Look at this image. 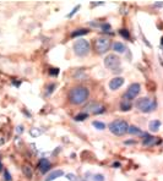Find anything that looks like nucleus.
<instances>
[{"label":"nucleus","instance_id":"32","mask_svg":"<svg viewBox=\"0 0 163 181\" xmlns=\"http://www.w3.org/2000/svg\"><path fill=\"white\" fill-rule=\"evenodd\" d=\"M1 170H3V164L0 163V171H1Z\"/></svg>","mask_w":163,"mask_h":181},{"label":"nucleus","instance_id":"30","mask_svg":"<svg viewBox=\"0 0 163 181\" xmlns=\"http://www.w3.org/2000/svg\"><path fill=\"white\" fill-rule=\"evenodd\" d=\"M154 6H159V8H161V6H163V1H161V3H156Z\"/></svg>","mask_w":163,"mask_h":181},{"label":"nucleus","instance_id":"15","mask_svg":"<svg viewBox=\"0 0 163 181\" xmlns=\"http://www.w3.org/2000/svg\"><path fill=\"white\" fill-rule=\"evenodd\" d=\"M130 109H131V100H128V99L123 98V99H121V102H120V110L128 111Z\"/></svg>","mask_w":163,"mask_h":181},{"label":"nucleus","instance_id":"28","mask_svg":"<svg viewBox=\"0 0 163 181\" xmlns=\"http://www.w3.org/2000/svg\"><path fill=\"white\" fill-rule=\"evenodd\" d=\"M49 74H50V75H53V76H57V75L59 74V69H50Z\"/></svg>","mask_w":163,"mask_h":181},{"label":"nucleus","instance_id":"31","mask_svg":"<svg viewBox=\"0 0 163 181\" xmlns=\"http://www.w3.org/2000/svg\"><path fill=\"white\" fill-rule=\"evenodd\" d=\"M119 165H120L119 163H114V164H113V166H115V168H117V166H119Z\"/></svg>","mask_w":163,"mask_h":181},{"label":"nucleus","instance_id":"6","mask_svg":"<svg viewBox=\"0 0 163 181\" xmlns=\"http://www.w3.org/2000/svg\"><path fill=\"white\" fill-rule=\"evenodd\" d=\"M94 48L98 54H104L109 50L111 48V40L107 39V38H98L94 43Z\"/></svg>","mask_w":163,"mask_h":181},{"label":"nucleus","instance_id":"19","mask_svg":"<svg viewBox=\"0 0 163 181\" xmlns=\"http://www.w3.org/2000/svg\"><path fill=\"white\" fill-rule=\"evenodd\" d=\"M93 126L96 127L97 130H104L106 129V124L104 122H101V121H93Z\"/></svg>","mask_w":163,"mask_h":181},{"label":"nucleus","instance_id":"23","mask_svg":"<svg viewBox=\"0 0 163 181\" xmlns=\"http://www.w3.org/2000/svg\"><path fill=\"white\" fill-rule=\"evenodd\" d=\"M104 176L102 175V174H97V175L93 176V181H104Z\"/></svg>","mask_w":163,"mask_h":181},{"label":"nucleus","instance_id":"13","mask_svg":"<svg viewBox=\"0 0 163 181\" xmlns=\"http://www.w3.org/2000/svg\"><path fill=\"white\" fill-rule=\"evenodd\" d=\"M113 49H114V52L123 54L126 50V45L124 43H121V42H115L114 45H113Z\"/></svg>","mask_w":163,"mask_h":181},{"label":"nucleus","instance_id":"4","mask_svg":"<svg viewBox=\"0 0 163 181\" xmlns=\"http://www.w3.org/2000/svg\"><path fill=\"white\" fill-rule=\"evenodd\" d=\"M104 66L107 69H109L113 72H121L120 67V58L115 54H109L107 55V58L104 59Z\"/></svg>","mask_w":163,"mask_h":181},{"label":"nucleus","instance_id":"22","mask_svg":"<svg viewBox=\"0 0 163 181\" xmlns=\"http://www.w3.org/2000/svg\"><path fill=\"white\" fill-rule=\"evenodd\" d=\"M119 34L121 37H124V38H130V33H129V31L128 30H125V28H123V30H120L119 31Z\"/></svg>","mask_w":163,"mask_h":181},{"label":"nucleus","instance_id":"21","mask_svg":"<svg viewBox=\"0 0 163 181\" xmlns=\"http://www.w3.org/2000/svg\"><path fill=\"white\" fill-rule=\"evenodd\" d=\"M88 117V114H86V113H82V114H79V115H76L75 116V121H84V120H86Z\"/></svg>","mask_w":163,"mask_h":181},{"label":"nucleus","instance_id":"7","mask_svg":"<svg viewBox=\"0 0 163 181\" xmlns=\"http://www.w3.org/2000/svg\"><path fill=\"white\" fill-rule=\"evenodd\" d=\"M140 89H141V86L139 85V83H133V85L129 86L128 90L123 95V98H125L128 100H131L134 98H136V97L139 95V93H140Z\"/></svg>","mask_w":163,"mask_h":181},{"label":"nucleus","instance_id":"3","mask_svg":"<svg viewBox=\"0 0 163 181\" xmlns=\"http://www.w3.org/2000/svg\"><path fill=\"white\" fill-rule=\"evenodd\" d=\"M128 127H129L128 122L124 121V120H120V119L114 120L109 125L111 132H112V134H114L115 136H124L128 132Z\"/></svg>","mask_w":163,"mask_h":181},{"label":"nucleus","instance_id":"10","mask_svg":"<svg viewBox=\"0 0 163 181\" xmlns=\"http://www.w3.org/2000/svg\"><path fill=\"white\" fill-rule=\"evenodd\" d=\"M49 169H50V163H49V160H48V159H45V158H43L42 160L39 162V170H40V173L45 174Z\"/></svg>","mask_w":163,"mask_h":181},{"label":"nucleus","instance_id":"17","mask_svg":"<svg viewBox=\"0 0 163 181\" xmlns=\"http://www.w3.org/2000/svg\"><path fill=\"white\" fill-rule=\"evenodd\" d=\"M88 30L86 28H81V30H76L75 32L71 33V37H80V36H84V34H87Z\"/></svg>","mask_w":163,"mask_h":181},{"label":"nucleus","instance_id":"33","mask_svg":"<svg viewBox=\"0 0 163 181\" xmlns=\"http://www.w3.org/2000/svg\"><path fill=\"white\" fill-rule=\"evenodd\" d=\"M161 44H162V47H163V37L161 38Z\"/></svg>","mask_w":163,"mask_h":181},{"label":"nucleus","instance_id":"18","mask_svg":"<svg viewBox=\"0 0 163 181\" xmlns=\"http://www.w3.org/2000/svg\"><path fill=\"white\" fill-rule=\"evenodd\" d=\"M22 170H23V174H25V175H26L27 177H32V168H31L30 165L23 166Z\"/></svg>","mask_w":163,"mask_h":181},{"label":"nucleus","instance_id":"14","mask_svg":"<svg viewBox=\"0 0 163 181\" xmlns=\"http://www.w3.org/2000/svg\"><path fill=\"white\" fill-rule=\"evenodd\" d=\"M161 125H162V122L159 120H152L148 124V129H150L151 132H157L161 127Z\"/></svg>","mask_w":163,"mask_h":181},{"label":"nucleus","instance_id":"26","mask_svg":"<svg viewBox=\"0 0 163 181\" xmlns=\"http://www.w3.org/2000/svg\"><path fill=\"white\" fill-rule=\"evenodd\" d=\"M66 177L69 179L70 181H79V180H77V177H76V175H74V174H67Z\"/></svg>","mask_w":163,"mask_h":181},{"label":"nucleus","instance_id":"1","mask_svg":"<svg viewBox=\"0 0 163 181\" xmlns=\"http://www.w3.org/2000/svg\"><path fill=\"white\" fill-rule=\"evenodd\" d=\"M88 95H90V90H88L86 87L77 86V87H74L70 90L69 99H70V102L72 104H75V105H80V104H84L88 99Z\"/></svg>","mask_w":163,"mask_h":181},{"label":"nucleus","instance_id":"25","mask_svg":"<svg viewBox=\"0 0 163 181\" xmlns=\"http://www.w3.org/2000/svg\"><path fill=\"white\" fill-rule=\"evenodd\" d=\"M4 177H5V181H11V175L8 170H4Z\"/></svg>","mask_w":163,"mask_h":181},{"label":"nucleus","instance_id":"12","mask_svg":"<svg viewBox=\"0 0 163 181\" xmlns=\"http://www.w3.org/2000/svg\"><path fill=\"white\" fill-rule=\"evenodd\" d=\"M144 146H153V144H156V143H158V141H157V138L156 137H153V136H148V135H144Z\"/></svg>","mask_w":163,"mask_h":181},{"label":"nucleus","instance_id":"5","mask_svg":"<svg viewBox=\"0 0 163 181\" xmlns=\"http://www.w3.org/2000/svg\"><path fill=\"white\" fill-rule=\"evenodd\" d=\"M74 53H75L77 57H85L90 53V43L85 39H79L74 43Z\"/></svg>","mask_w":163,"mask_h":181},{"label":"nucleus","instance_id":"16","mask_svg":"<svg viewBox=\"0 0 163 181\" xmlns=\"http://www.w3.org/2000/svg\"><path fill=\"white\" fill-rule=\"evenodd\" d=\"M128 132L130 135H141L142 134L141 129H139L137 126H135V125H130V126L128 127Z\"/></svg>","mask_w":163,"mask_h":181},{"label":"nucleus","instance_id":"8","mask_svg":"<svg viewBox=\"0 0 163 181\" xmlns=\"http://www.w3.org/2000/svg\"><path fill=\"white\" fill-rule=\"evenodd\" d=\"M85 110L87 111V113H91V114H101L104 111V108L102 105H99L98 103H91L85 108Z\"/></svg>","mask_w":163,"mask_h":181},{"label":"nucleus","instance_id":"27","mask_svg":"<svg viewBox=\"0 0 163 181\" xmlns=\"http://www.w3.org/2000/svg\"><path fill=\"white\" fill-rule=\"evenodd\" d=\"M102 27V30H104V31H111V25L109 23H103V25H101Z\"/></svg>","mask_w":163,"mask_h":181},{"label":"nucleus","instance_id":"24","mask_svg":"<svg viewBox=\"0 0 163 181\" xmlns=\"http://www.w3.org/2000/svg\"><path fill=\"white\" fill-rule=\"evenodd\" d=\"M79 9H80V5H76L75 8L72 9V11H71L70 13H67V17H72V16H74V15H75V13H76V11H77Z\"/></svg>","mask_w":163,"mask_h":181},{"label":"nucleus","instance_id":"2","mask_svg":"<svg viewBox=\"0 0 163 181\" xmlns=\"http://www.w3.org/2000/svg\"><path fill=\"white\" fill-rule=\"evenodd\" d=\"M157 107V103H156L154 99L147 98V97H144V98H140L136 102V108L142 111V113H151Z\"/></svg>","mask_w":163,"mask_h":181},{"label":"nucleus","instance_id":"11","mask_svg":"<svg viewBox=\"0 0 163 181\" xmlns=\"http://www.w3.org/2000/svg\"><path fill=\"white\" fill-rule=\"evenodd\" d=\"M63 175H64L63 170H54V171H52L49 175L45 177V181H53V180H55L58 177H62Z\"/></svg>","mask_w":163,"mask_h":181},{"label":"nucleus","instance_id":"20","mask_svg":"<svg viewBox=\"0 0 163 181\" xmlns=\"http://www.w3.org/2000/svg\"><path fill=\"white\" fill-rule=\"evenodd\" d=\"M42 130L40 129H37V127H35V129H31V131H30V134L33 136V137H37V136H39V135H42Z\"/></svg>","mask_w":163,"mask_h":181},{"label":"nucleus","instance_id":"29","mask_svg":"<svg viewBox=\"0 0 163 181\" xmlns=\"http://www.w3.org/2000/svg\"><path fill=\"white\" fill-rule=\"evenodd\" d=\"M23 132V126H17V134H21Z\"/></svg>","mask_w":163,"mask_h":181},{"label":"nucleus","instance_id":"9","mask_svg":"<svg viewBox=\"0 0 163 181\" xmlns=\"http://www.w3.org/2000/svg\"><path fill=\"white\" fill-rule=\"evenodd\" d=\"M123 85H124V78L120 77V76H118V77H114V78L111 80L109 88H111V90H117L118 88H120Z\"/></svg>","mask_w":163,"mask_h":181}]
</instances>
